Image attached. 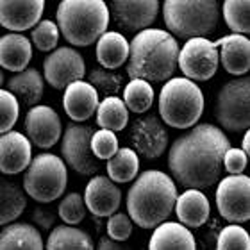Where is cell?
<instances>
[{"instance_id": "1", "label": "cell", "mask_w": 250, "mask_h": 250, "mask_svg": "<svg viewBox=\"0 0 250 250\" xmlns=\"http://www.w3.org/2000/svg\"><path fill=\"white\" fill-rule=\"evenodd\" d=\"M230 148V140L211 124H198L173 141L168 152V168L173 183L186 189L202 191L218 183L222 159Z\"/></svg>"}, {"instance_id": "2", "label": "cell", "mask_w": 250, "mask_h": 250, "mask_svg": "<svg viewBox=\"0 0 250 250\" xmlns=\"http://www.w3.org/2000/svg\"><path fill=\"white\" fill-rule=\"evenodd\" d=\"M175 200L177 186L172 177L159 170H146L129 188L127 216L141 229H156L170 218Z\"/></svg>"}, {"instance_id": "3", "label": "cell", "mask_w": 250, "mask_h": 250, "mask_svg": "<svg viewBox=\"0 0 250 250\" xmlns=\"http://www.w3.org/2000/svg\"><path fill=\"white\" fill-rule=\"evenodd\" d=\"M179 43L163 29H145L129 43L127 75L146 83L170 81L177 70Z\"/></svg>"}, {"instance_id": "4", "label": "cell", "mask_w": 250, "mask_h": 250, "mask_svg": "<svg viewBox=\"0 0 250 250\" xmlns=\"http://www.w3.org/2000/svg\"><path fill=\"white\" fill-rule=\"evenodd\" d=\"M56 16L59 34L70 45L88 47L107 31L111 15L102 0H62Z\"/></svg>"}, {"instance_id": "5", "label": "cell", "mask_w": 250, "mask_h": 250, "mask_svg": "<svg viewBox=\"0 0 250 250\" xmlns=\"http://www.w3.org/2000/svg\"><path fill=\"white\" fill-rule=\"evenodd\" d=\"M163 20L173 38H206L216 31L220 9L214 0H167L163 4Z\"/></svg>"}, {"instance_id": "6", "label": "cell", "mask_w": 250, "mask_h": 250, "mask_svg": "<svg viewBox=\"0 0 250 250\" xmlns=\"http://www.w3.org/2000/svg\"><path fill=\"white\" fill-rule=\"evenodd\" d=\"M204 113V93L197 83L172 77L159 93V120L173 129L195 127Z\"/></svg>"}, {"instance_id": "7", "label": "cell", "mask_w": 250, "mask_h": 250, "mask_svg": "<svg viewBox=\"0 0 250 250\" xmlns=\"http://www.w3.org/2000/svg\"><path fill=\"white\" fill-rule=\"evenodd\" d=\"M68 184V170L59 156L38 154L27 167L23 189L40 204H48L62 197Z\"/></svg>"}, {"instance_id": "8", "label": "cell", "mask_w": 250, "mask_h": 250, "mask_svg": "<svg viewBox=\"0 0 250 250\" xmlns=\"http://www.w3.org/2000/svg\"><path fill=\"white\" fill-rule=\"evenodd\" d=\"M250 79L240 77L225 83L214 100V118L225 130L241 132L250 125Z\"/></svg>"}, {"instance_id": "9", "label": "cell", "mask_w": 250, "mask_h": 250, "mask_svg": "<svg viewBox=\"0 0 250 250\" xmlns=\"http://www.w3.org/2000/svg\"><path fill=\"white\" fill-rule=\"evenodd\" d=\"M95 130L89 125L70 124L61 138L62 163L73 168L81 175H95L99 172L100 163L91 152V136Z\"/></svg>"}, {"instance_id": "10", "label": "cell", "mask_w": 250, "mask_h": 250, "mask_svg": "<svg viewBox=\"0 0 250 250\" xmlns=\"http://www.w3.org/2000/svg\"><path fill=\"white\" fill-rule=\"evenodd\" d=\"M218 48L214 42L206 38H193L184 43L179 50L177 66L183 70L184 77L189 81H209L218 70Z\"/></svg>"}, {"instance_id": "11", "label": "cell", "mask_w": 250, "mask_h": 250, "mask_svg": "<svg viewBox=\"0 0 250 250\" xmlns=\"http://www.w3.org/2000/svg\"><path fill=\"white\" fill-rule=\"evenodd\" d=\"M216 206L220 214L230 224H243L250 218V179L229 175L216 188Z\"/></svg>"}, {"instance_id": "12", "label": "cell", "mask_w": 250, "mask_h": 250, "mask_svg": "<svg viewBox=\"0 0 250 250\" xmlns=\"http://www.w3.org/2000/svg\"><path fill=\"white\" fill-rule=\"evenodd\" d=\"M84 73L86 62L83 54L75 48L59 47L43 61V81H47L54 89H64L75 81H83Z\"/></svg>"}, {"instance_id": "13", "label": "cell", "mask_w": 250, "mask_h": 250, "mask_svg": "<svg viewBox=\"0 0 250 250\" xmlns=\"http://www.w3.org/2000/svg\"><path fill=\"white\" fill-rule=\"evenodd\" d=\"M132 150L145 159H157L168 148V130L159 116L145 115L132 124L129 132Z\"/></svg>"}, {"instance_id": "14", "label": "cell", "mask_w": 250, "mask_h": 250, "mask_svg": "<svg viewBox=\"0 0 250 250\" xmlns=\"http://www.w3.org/2000/svg\"><path fill=\"white\" fill-rule=\"evenodd\" d=\"M27 140L38 148H50L61 140L62 125L61 118L48 105H34L25 115Z\"/></svg>"}, {"instance_id": "15", "label": "cell", "mask_w": 250, "mask_h": 250, "mask_svg": "<svg viewBox=\"0 0 250 250\" xmlns=\"http://www.w3.org/2000/svg\"><path fill=\"white\" fill-rule=\"evenodd\" d=\"M159 2L156 0H115L109 15L122 31L141 32L148 29L157 18Z\"/></svg>"}, {"instance_id": "16", "label": "cell", "mask_w": 250, "mask_h": 250, "mask_svg": "<svg viewBox=\"0 0 250 250\" xmlns=\"http://www.w3.org/2000/svg\"><path fill=\"white\" fill-rule=\"evenodd\" d=\"M43 0H0V27L18 32L29 31L42 21Z\"/></svg>"}, {"instance_id": "17", "label": "cell", "mask_w": 250, "mask_h": 250, "mask_svg": "<svg viewBox=\"0 0 250 250\" xmlns=\"http://www.w3.org/2000/svg\"><path fill=\"white\" fill-rule=\"evenodd\" d=\"M84 206L95 216H111L120 208L122 191L105 175H95L84 191Z\"/></svg>"}, {"instance_id": "18", "label": "cell", "mask_w": 250, "mask_h": 250, "mask_svg": "<svg viewBox=\"0 0 250 250\" xmlns=\"http://www.w3.org/2000/svg\"><path fill=\"white\" fill-rule=\"evenodd\" d=\"M32 161V145L21 132L9 130L0 136V172L5 175L27 170Z\"/></svg>"}, {"instance_id": "19", "label": "cell", "mask_w": 250, "mask_h": 250, "mask_svg": "<svg viewBox=\"0 0 250 250\" xmlns=\"http://www.w3.org/2000/svg\"><path fill=\"white\" fill-rule=\"evenodd\" d=\"M62 107L68 118L77 122H86L97 113L99 107V93L91 84L84 81H75L64 88L62 93Z\"/></svg>"}, {"instance_id": "20", "label": "cell", "mask_w": 250, "mask_h": 250, "mask_svg": "<svg viewBox=\"0 0 250 250\" xmlns=\"http://www.w3.org/2000/svg\"><path fill=\"white\" fill-rule=\"evenodd\" d=\"M218 50V59L225 72L230 75H245L250 70V42L241 34H227L214 42Z\"/></svg>"}, {"instance_id": "21", "label": "cell", "mask_w": 250, "mask_h": 250, "mask_svg": "<svg viewBox=\"0 0 250 250\" xmlns=\"http://www.w3.org/2000/svg\"><path fill=\"white\" fill-rule=\"evenodd\" d=\"M148 250H197V241L191 230L179 222H165L152 232Z\"/></svg>"}, {"instance_id": "22", "label": "cell", "mask_w": 250, "mask_h": 250, "mask_svg": "<svg viewBox=\"0 0 250 250\" xmlns=\"http://www.w3.org/2000/svg\"><path fill=\"white\" fill-rule=\"evenodd\" d=\"M7 91L16 99L18 105L23 107H34L43 97V88L45 81L43 75L38 72L36 68H25L23 72L16 73L7 83Z\"/></svg>"}, {"instance_id": "23", "label": "cell", "mask_w": 250, "mask_h": 250, "mask_svg": "<svg viewBox=\"0 0 250 250\" xmlns=\"http://www.w3.org/2000/svg\"><path fill=\"white\" fill-rule=\"evenodd\" d=\"M175 214L179 222L184 227H193L197 229L208 222L211 206H209L208 197L198 189H186L183 195H177L175 200Z\"/></svg>"}, {"instance_id": "24", "label": "cell", "mask_w": 250, "mask_h": 250, "mask_svg": "<svg viewBox=\"0 0 250 250\" xmlns=\"http://www.w3.org/2000/svg\"><path fill=\"white\" fill-rule=\"evenodd\" d=\"M32 59V45L21 34H4L0 36V68L20 73Z\"/></svg>"}, {"instance_id": "25", "label": "cell", "mask_w": 250, "mask_h": 250, "mask_svg": "<svg viewBox=\"0 0 250 250\" xmlns=\"http://www.w3.org/2000/svg\"><path fill=\"white\" fill-rule=\"evenodd\" d=\"M97 61L104 70H116L129 59V42L116 31H105L97 40Z\"/></svg>"}, {"instance_id": "26", "label": "cell", "mask_w": 250, "mask_h": 250, "mask_svg": "<svg viewBox=\"0 0 250 250\" xmlns=\"http://www.w3.org/2000/svg\"><path fill=\"white\" fill-rule=\"evenodd\" d=\"M0 250H45V247L34 225L11 224L0 230Z\"/></svg>"}, {"instance_id": "27", "label": "cell", "mask_w": 250, "mask_h": 250, "mask_svg": "<svg viewBox=\"0 0 250 250\" xmlns=\"http://www.w3.org/2000/svg\"><path fill=\"white\" fill-rule=\"evenodd\" d=\"M45 250H95V245L88 232L70 225H58L50 230Z\"/></svg>"}, {"instance_id": "28", "label": "cell", "mask_w": 250, "mask_h": 250, "mask_svg": "<svg viewBox=\"0 0 250 250\" xmlns=\"http://www.w3.org/2000/svg\"><path fill=\"white\" fill-rule=\"evenodd\" d=\"M27 208L23 189L15 183L0 177V225L13 224Z\"/></svg>"}, {"instance_id": "29", "label": "cell", "mask_w": 250, "mask_h": 250, "mask_svg": "<svg viewBox=\"0 0 250 250\" xmlns=\"http://www.w3.org/2000/svg\"><path fill=\"white\" fill-rule=\"evenodd\" d=\"M105 170H107V179L111 183H130L140 172V156L129 146L118 148L115 156L107 159Z\"/></svg>"}, {"instance_id": "30", "label": "cell", "mask_w": 250, "mask_h": 250, "mask_svg": "<svg viewBox=\"0 0 250 250\" xmlns=\"http://www.w3.org/2000/svg\"><path fill=\"white\" fill-rule=\"evenodd\" d=\"M97 124L104 130H111V132L124 130L125 125L129 124V111L125 107L124 100L118 97H107L99 102Z\"/></svg>"}, {"instance_id": "31", "label": "cell", "mask_w": 250, "mask_h": 250, "mask_svg": "<svg viewBox=\"0 0 250 250\" xmlns=\"http://www.w3.org/2000/svg\"><path fill=\"white\" fill-rule=\"evenodd\" d=\"M122 100H124L127 111L141 115V113L150 109V105L154 104V88L146 81L130 79V83H127L124 89V99Z\"/></svg>"}, {"instance_id": "32", "label": "cell", "mask_w": 250, "mask_h": 250, "mask_svg": "<svg viewBox=\"0 0 250 250\" xmlns=\"http://www.w3.org/2000/svg\"><path fill=\"white\" fill-rule=\"evenodd\" d=\"M222 15L232 34L245 36L250 31V2L249 0H225Z\"/></svg>"}, {"instance_id": "33", "label": "cell", "mask_w": 250, "mask_h": 250, "mask_svg": "<svg viewBox=\"0 0 250 250\" xmlns=\"http://www.w3.org/2000/svg\"><path fill=\"white\" fill-rule=\"evenodd\" d=\"M31 45L42 50V52H52L58 47L59 29L52 20H42L31 31Z\"/></svg>"}, {"instance_id": "34", "label": "cell", "mask_w": 250, "mask_h": 250, "mask_svg": "<svg viewBox=\"0 0 250 250\" xmlns=\"http://www.w3.org/2000/svg\"><path fill=\"white\" fill-rule=\"evenodd\" d=\"M216 250H250V236L241 225H225L216 238Z\"/></svg>"}, {"instance_id": "35", "label": "cell", "mask_w": 250, "mask_h": 250, "mask_svg": "<svg viewBox=\"0 0 250 250\" xmlns=\"http://www.w3.org/2000/svg\"><path fill=\"white\" fill-rule=\"evenodd\" d=\"M88 84H91L97 93H102L107 97H115L122 88V77L118 73L104 70V68H95L93 72H89Z\"/></svg>"}, {"instance_id": "36", "label": "cell", "mask_w": 250, "mask_h": 250, "mask_svg": "<svg viewBox=\"0 0 250 250\" xmlns=\"http://www.w3.org/2000/svg\"><path fill=\"white\" fill-rule=\"evenodd\" d=\"M59 218L66 225L73 227V225L81 224L86 216V206H84L83 195L79 193H68L66 197L62 198L58 208Z\"/></svg>"}, {"instance_id": "37", "label": "cell", "mask_w": 250, "mask_h": 250, "mask_svg": "<svg viewBox=\"0 0 250 250\" xmlns=\"http://www.w3.org/2000/svg\"><path fill=\"white\" fill-rule=\"evenodd\" d=\"M89 145H91V152H93V156L97 159H111V157L115 156L116 152H118V138H116L115 132H111V130H95L93 136H91V141H89Z\"/></svg>"}, {"instance_id": "38", "label": "cell", "mask_w": 250, "mask_h": 250, "mask_svg": "<svg viewBox=\"0 0 250 250\" xmlns=\"http://www.w3.org/2000/svg\"><path fill=\"white\" fill-rule=\"evenodd\" d=\"M18 115H20V105L16 99L7 89L0 88V136L15 127Z\"/></svg>"}, {"instance_id": "39", "label": "cell", "mask_w": 250, "mask_h": 250, "mask_svg": "<svg viewBox=\"0 0 250 250\" xmlns=\"http://www.w3.org/2000/svg\"><path fill=\"white\" fill-rule=\"evenodd\" d=\"M105 230H107L109 240L122 243V241L129 240V236L132 234V222L125 213H115L107 218Z\"/></svg>"}, {"instance_id": "40", "label": "cell", "mask_w": 250, "mask_h": 250, "mask_svg": "<svg viewBox=\"0 0 250 250\" xmlns=\"http://www.w3.org/2000/svg\"><path fill=\"white\" fill-rule=\"evenodd\" d=\"M249 163V156L241 148H234L230 146L229 150L225 152L224 159H222V168H225V172H229L230 175H243Z\"/></svg>"}, {"instance_id": "41", "label": "cell", "mask_w": 250, "mask_h": 250, "mask_svg": "<svg viewBox=\"0 0 250 250\" xmlns=\"http://www.w3.org/2000/svg\"><path fill=\"white\" fill-rule=\"evenodd\" d=\"M32 220L34 224L40 225L42 229H50L52 225H56V214L52 209L48 208H36L32 213Z\"/></svg>"}, {"instance_id": "42", "label": "cell", "mask_w": 250, "mask_h": 250, "mask_svg": "<svg viewBox=\"0 0 250 250\" xmlns=\"http://www.w3.org/2000/svg\"><path fill=\"white\" fill-rule=\"evenodd\" d=\"M97 250H130L129 247H125L124 243H118V241L109 240L107 236L100 238L99 245H97Z\"/></svg>"}, {"instance_id": "43", "label": "cell", "mask_w": 250, "mask_h": 250, "mask_svg": "<svg viewBox=\"0 0 250 250\" xmlns=\"http://www.w3.org/2000/svg\"><path fill=\"white\" fill-rule=\"evenodd\" d=\"M241 150L249 156V152H250V134H249V130H245V136H243V148H241Z\"/></svg>"}, {"instance_id": "44", "label": "cell", "mask_w": 250, "mask_h": 250, "mask_svg": "<svg viewBox=\"0 0 250 250\" xmlns=\"http://www.w3.org/2000/svg\"><path fill=\"white\" fill-rule=\"evenodd\" d=\"M2 84H4V73L0 70V88H2Z\"/></svg>"}]
</instances>
